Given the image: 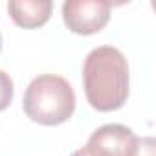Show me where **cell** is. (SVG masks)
Masks as SVG:
<instances>
[{
  "instance_id": "5",
  "label": "cell",
  "mask_w": 156,
  "mask_h": 156,
  "mask_svg": "<svg viewBox=\"0 0 156 156\" xmlns=\"http://www.w3.org/2000/svg\"><path fill=\"white\" fill-rule=\"evenodd\" d=\"M53 11L51 0H9L8 13L11 20L24 30H35L44 26Z\"/></svg>"
},
{
  "instance_id": "9",
  "label": "cell",
  "mask_w": 156,
  "mask_h": 156,
  "mask_svg": "<svg viewBox=\"0 0 156 156\" xmlns=\"http://www.w3.org/2000/svg\"><path fill=\"white\" fill-rule=\"evenodd\" d=\"M0 51H2V33H0Z\"/></svg>"
},
{
  "instance_id": "2",
  "label": "cell",
  "mask_w": 156,
  "mask_h": 156,
  "mask_svg": "<svg viewBox=\"0 0 156 156\" xmlns=\"http://www.w3.org/2000/svg\"><path fill=\"white\" fill-rule=\"evenodd\" d=\"M22 108L31 121L55 127L72 118L75 110V92L64 77L42 73L28 85Z\"/></svg>"
},
{
  "instance_id": "6",
  "label": "cell",
  "mask_w": 156,
  "mask_h": 156,
  "mask_svg": "<svg viewBox=\"0 0 156 156\" xmlns=\"http://www.w3.org/2000/svg\"><path fill=\"white\" fill-rule=\"evenodd\" d=\"M13 94H15V87H13L11 75L0 68V112L6 110L11 105Z\"/></svg>"
},
{
  "instance_id": "4",
  "label": "cell",
  "mask_w": 156,
  "mask_h": 156,
  "mask_svg": "<svg viewBox=\"0 0 156 156\" xmlns=\"http://www.w3.org/2000/svg\"><path fill=\"white\" fill-rule=\"evenodd\" d=\"M138 138L134 132L119 123H108L92 132L87 149L94 156H132Z\"/></svg>"
},
{
  "instance_id": "3",
  "label": "cell",
  "mask_w": 156,
  "mask_h": 156,
  "mask_svg": "<svg viewBox=\"0 0 156 156\" xmlns=\"http://www.w3.org/2000/svg\"><path fill=\"white\" fill-rule=\"evenodd\" d=\"M110 2L105 0H66L62 20L75 35H94L110 20Z\"/></svg>"
},
{
  "instance_id": "1",
  "label": "cell",
  "mask_w": 156,
  "mask_h": 156,
  "mask_svg": "<svg viewBox=\"0 0 156 156\" xmlns=\"http://www.w3.org/2000/svg\"><path fill=\"white\" fill-rule=\"evenodd\" d=\"M85 94L92 108L112 112L121 108L129 98V64L114 46L94 48L83 64Z\"/></svg>"
},
{
  "instance_id": "8",
  "label": "cell",
  "mask_w": 156,
  "mask_h": 156,
  "mask_svg": "<svg viewBox=\"0 0 156 156\" xmlns=\"http://www.w3.org/2000/svg\"><path fill=\"white\" fill-rule=\"evenodd\" d=\"M72 156H94V154H92V152H90L87 147H83V149H77V151H75Z\"/></svg>"
},
{
  "instance_id": "7",
  "label": "cell",
  "mask_w": 156,
  "mask_h": 156,
  "mask_svg": "<svg viewBox=\"0 0 156 156\" xmlns=\"http://www.w3.org/2000/svg\"><path fill=\"white\" fill-rule=\"evenodd\" d=\"M132 156H156V141H154V138H151V136L138 138Z\"/></svg>"
}]
</instances>
